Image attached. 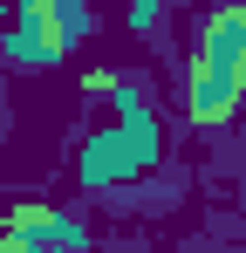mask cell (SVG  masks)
<instances>
[{
	"mask_svg": "<svg viewBox=\"0 0 246 253\" xmlns=\"http://www.w3.org/2000/svg\"><path fill=\"white\" fill-rule=\"evenodd\" d=\"M246 96V7H219L205 14L199 48H192V83H185V110L192 124H226Z\"/></svg>",
	"mask_w": 246,
	"mask_h": 253,
	"instance_id": "cell-1",
	"label": "cell"
},
{
	"mask_svg": "<svg viewBox=\"0 0 246 253\" xmlns=\"http://www.w3.org/2000/svg\"><path fill=\"white\" fill-rule=\"evenodd\" d=\"M151 117L144 110H123V124L117 130H103L96 144H89V158H82V178L89 185H110V178H130V171H144L151 165Z\"/></svg>",
	"mask_w": 246,
	"mask_h": 253,
	"instance_id": "cell-2",
	"label": "cell"
},
{
	"mask_svg": "<svg viewBox=\"0 0 246 253\" xmlns=\"http://www.w3.org/2000/svg\"><path fill=\"white\" fill-rule=\"evenodd\" d=\"M0 233H7V253H89V233L55 206H14Z\"/></svg>",
	"mask_w": 246,
	"mask_h": 253,
	"instance_id": "cell-3",
	"label": "cell"
},
{
	"mask_svg": "<svg viewBox=\"0 0 246 253\" xmlns=\"http://www.w3.org/2000/svg\"><path fill=\"white\" fill-rule=\"evenodd\" d=\"M7 7H14V0H0V14H7Z\"/></svg>",
	"mask_w": 246,
	"mask_h": 253,
	"instance_id": "cell-4",
	"label": "cell"
}]
</instances>
